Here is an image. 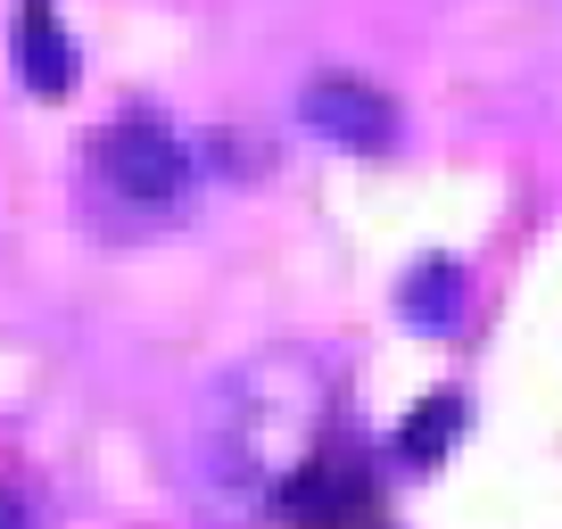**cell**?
Masks as SVG:
<instances>
[{
	"instance_id": "3957f363",
	"label": "cell",
	"mask_w": 562,
	"mask_h": 529,
	"mask_svg": "<svg viewBox=\"0 0 562 529\" xmlns=\"http://www.w3.org/2000/svg\"><path fill=\"white\" fill-rule=\"evenodd\" d=\"M299 116L315 124L323 142H348V149H381L389 133H397V108H389V91L356 83V75H315V83L299 91Z\"/></svg>"
},
{
	"instance_id": "7a4b0ae2",
	"label": "cell",
	"mask_w": 562,
	"mask_h": 529,
	"mask_svg": "<svg viewBox=\"0 0 562 529\" xmlns=\"http://www.w3.org/2000/svg\"><path fill=\"white\" fill-rule=\"evenodd\" d=\"M91 191L116 199L133 224H166V215H182V199H191V158H182V142L166 124L116 116L100 142H91Z\"/></svg>"
},
{
	"instance_id": "277c9868",
	"label": "cell",
	"mask_w": 562,
	"mask_h": 529,
	"mask_svg": "<svg viewBox=\"0 0 562 529\" xmlns=\"http://www.w3.org/2000/svg\"><path fill=\"white\" fill-rule=\"evenodd\" d=\"M18 67H25V83H34L42 100H58V91L75 83V42H67V25L50 18V0H25L18 9Z\"/></svg>"
},
{
	"instance_id": "6da1fadb",
	"label": "cell",
	"mask_w": 562,
	"mask_h": 529,
	"mask_svg": "<svg viewBox=\"0 0 562 529\" xmlns=\"http://www.w3.org/2000/svg\"><path fill=\"white\" fill-rule=\"evenodd\" d=\"M331 430V364L299 339L240 356L199 406V488L215 513L248 521L265 505H290L306 472L323 463Z\"/></svg>"
},
{
	"instance_id": "8992f818",
	"label": "cell",
	"mask_w": 562,
	"mask_h": 529,
	"mask_svg": "<svg viewBox=\"0 0 562 529\" xmlns=\"http://www.w3.org/2000/svg\"><path fill=\"white\" fill-rule=\"evenodd\" d=\"M456 430H463V397H456V389H439V397H430V406H422L414 423H405L397 455H405V463H439V455H447V439H456Z\"/></svg>"
},
{
	"instance_id": "5b68a950",
	"label": "cell",
	"mask_w": 562,
	"mask_h": 529,
	"mask_svg": "<svg viewBox=\"0 0 562 529\" xmlns=\"http://www.w3.org/2000/svg\"><path fill=\"white\" fill-rule=\"evenodd\" d=\"M397 315L422 323V331H447V323L463 315V264L456 257H422L414 273H405V290H397Z\"/></svg>"
},
{
	"instance_id": "52a82bcc",
	"label": "cell",
	"mask_w": 562,
	"mask_h": 529,
	"mask_svg": "<svg viewBox=\"0 0 562 529\" xmlns=\"http://www.w3.org/2000/svg\"><path fill=\"white\" fill-rule=\"evenodd\" d=\"M0 529H18V505H9V496H0Z\"/></svg>"
}]
</instances>
